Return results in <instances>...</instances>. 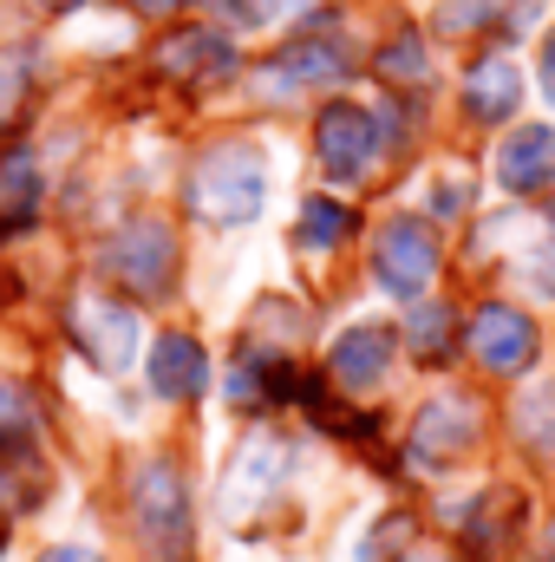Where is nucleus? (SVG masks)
<instances>
[{"mask_svg":"<svg viewBox=\"0 0 555 562\" xmlns=\"http://www.w3.org/2000/svg\"><path fill=\"white\" fill-rule=\"evenodd\" d=\"M144 13H177V7H190V0H138Z\"/></svg>","mask_w":555,"mask_h":562,"instance_id":"nucleus-30","label":"nucleus"},{"mask_svg":"<svg viewBox=\"0 0 555 562\" xmlns=\"http://www.w3.org/2000/svg\"><path fill=\"white\" fill-rule=\"evenodd\" d=\"M536 347H543V334H536V321H530L523 307L484 301V307L471 314V353H477L490 373H523V367L536 360Z\"/></svg>","mask_w":555,"mask_h":562,"instance_id":"nucleus-6","label":"nucleus"},{"mask_svg":"<svg viewBox=\"0 0 555 562\" xmlns=\"http://www.w3.org/2000/svg\"><path fill=\"white\" fill-rule=\"evenodd\" d=\"M229 26H269L275 20V0H209Z\"/></svg>","mask_w":555,"mask_h":562,"instance_id":"nucleus-25","label":"nucleus"},{"mask_svg":"<svg viewBox=\"0 0 555 562\" xmlns=\"http://www.w3.org/2000/svg\"><path fill=\"white\" fill-rule=\"evenodd\" d=\"M380 72H386V79H424V46H418L412 33H399V40L380 53Z\"/></svg>","mask_w":555,"mask_h":562,"instance_id":"nucleus-22","label":"nucleus"},{"mask_svg":"<svg viewBox=\"0 0 555 562\" xmlns=\"http://www.w3.org/2000/svg\"><path fill=\"white\" fill-rule=\"evenodd\" d=\"M99 269H105V281H118V288L138 294V301H163V294L177 288V229H170L163 216H132V223H118V229L105 236V249H99Z\"/></svg>","mask_w":555,"mask_h":562,"instance_id":"nucleus-3","label":"nucleus"},{"mask_svg":"<svg viewBox=\"0 0 555 562\" xmlns=\"http://www.w3.org/2000/svg\"><path fill=\"white\" fill-rule=\"evenodd\" d=\"M39 562H99V550H86V543H59V550H46Z\"/></svg>","mask_w":555,"mask_h":562,"instance_id":"nucleus-27","label":"nucleus"},{"mask_svg":"<svg viewBox=\"0 0 555 562\" xmlns=\"http://www.w3.org/2000/svg\"><path fill=\"white\" fill-rule=\"evenodd\" d=\"M269 190H275V170H269V150L262 144H216L196 157V177H190V203L203 223L216 229H242L269 210Z\"/></svg>","mask_w":555,"mask_h":562,"instance_id":"nucleus-1","label":"nucleus"},{"mask_svg":"<svg viewBox=\"0 0 555 562\" xmlns=\"http://www.w3.org/2000/svg\"><path fill=\"white\" fill-rule=\"evenodd\" d=\"M46 491H53V477H46V464H39V451H33V445H26V438L0 445V510L26 517V510H39V504H46Z\"/></svg>","mask_w":555,"mask_h":562,"instance_id":"nucleus-16","label":"nucleus"},{"mask_svg":"<svg viewBox=\"0 0 555 562\" xmlns=\"http://www.w3.org/2000/svg\"><path fill=\"white\" fill-rule=\"evenodd\" d=\"M132 530L144 562H190V491L170 458H150L132 477Z\"/></svg>","mask_w":555,"mask_h":562,"instance_id":"nucleus-2","label":"nucleus"},{"mask_svg":"<svg viewBox=\"0 0 555 562\" xmlns=\"http://www.w3.org/2000/svg\"><path fill=\"white\" fill-rule=\"evenodd\" d=\"M536 288H543V294H555V249H543V256H536Z\"/></svg>","mask_w":555,"mask_h":562,"instance_id":"nucleus-28","label":"nucleus"},{"mask_svg":"<svg viewBox=\"0 0 555 562\" xmlns=\"http://www.w3.org/2000/svg\"><path fill=\"white\" fill-rule=\"evenodd\" d=\"M543 92L555 99V33L543 40Z\"/></svg>","mask_w":555,"mask_h":562,"instance_id":"nucleus-29","label":"nucleus"},{"mask_svg":"<svg viewBox=\"0 0 555 562\" xmlns=\"http://www.w3.org/2000/svg\"><path fill=\"white\" fill-rule=\"evenodd\" d=\"M497 183L517 196H536L555 183V125H523L497 150Z\"/></svg>","mask_w":555,"mask_h":562,"instance_id":"nucleus-13","label":"nucleus"},{"mask_svg":"<svg viewBox=\"0 0 555 562\" xmlns=\"http://www.w3.org/2000/svg\"><path fill=\"white\" fill-rule=\"evenodd\" d=\"M144 380L157 400H196L209 386V360L190 334H157L150 353H144Z\"/></svg>","mask_w":555,"mask_h":562,"instance_id":"nucleus-12","label":"nucleus"},{"mask_svg":"<svg viewBox=\"0 0 555 562\" xmlns=\"http://www.w3.org/2000/svg\"><path fill=\"white\" fill-rule=\"evenodd\" d=\"M20 105V72L13 66H0V125H7V112Z\"/></svg>","mask_w":555,"mask_h":562,"instance_id":"nucleus-26","label":"nucleus"},{"mask_svg":"<svg viewBox=\"0 0 555 562\" xmlns=\"http://www.w3.org/2000/svg\"><path fill=\"white\" fill-rule=\"evenodd\" d=\"M46 7H72V0H46Z\"/></svg>","mask_w":555,"mask_h":562,"instance_id":"nucleus-31","label":"nucleus"},{"mask_svg":"<svg viewBox=\"0 0 555 562\" xmlns=\"http://www.w3.org/2000/svg\"><path fill=\"white\" fill-rule=\"evenodd\" d=\"M406 543H412V524H406V517H386V524L366 537V557L360 562H399L406 557Z\"/></svg>","mask_w":555,"mask_h":562,"instance_id":"nucleus-23","label":"nucleus"},{"mask_svg":"<svg viewBox=\"0 0 555 562\" xmlns=\"http://www.w3.org/2000/svg\"><path fill=\"white\" fill-rule=\"evenodd\" d=\"M517 425H523V438H530L543 458H555V386L530 393V400L517 406Z\"/></svg>","mask_w":555,"mask_h":562,"instance_id":"nucleus-20","label":"nucleus"},{"mask_svg":"<svg viewBox=\"0 0 555 562\" xmlns=\"http://www.w3.org/2000/svg\"><path fill=\"white\" fill-rule=\"evenodd\" d=\"M72 334H79V347L92 353V367H105V373H125L132 360H138V314L132 307H118V301H79L72 307Z\"/></svg>","mask_w":555,"mask_h":562,"instance_id":"nucleus-9","label":"nucleus"},{"mask_svg":"<svg viewBox=\"0 0 555 562\" xmlns=\"http://www.w3.org/2000/svg\"><path fill=\"white\" fill-rule=\"evenodd\" d=\"M431 210H438V216H464V210H471V183H464L457 170H444V177L431 183Z\"/></svg>","mask_w":555,"mask_h":562,"instance_id":"nucleus-24","label":"nucleus"},{"mask_svg":"<svg viewBox=\"0 0 555 562\" xmlns=\"http://www.w3.org/2000/svg\"><path fill=\"white\" fill-rule=\"evenodd\" d=\"M347 229H353L347 203H327V196H314V203L301 210V223H294V249H301V256H333V249L347 243Z\"/></svg>","mask_w":555,"mask_h":562,"instance_id":"nucleus-18","label":"nucleus"},{"mask_svg":"<svg viewBox=\"0 0 555 562\" xmlns=\"http://www.w3.org/2000/svg\"><path fill=\"white\" fill-rule=\"evenodd\" d=\"M39 196H46V177H39L33 150H7L0 157V229H33Z\"/></svg>","mask_w":555,"mask_h":562,"instance_id":"nucleus-17","label":"nucleus"},{"mask_svg":"<svg viewBox=\"0 0 555 562\" xmlns=\"http://www.w3.org/2000/svg\"><path fill=\"white\" fill-rule=\"evenodd\" d=\"M438 276V243L418 216H393L380 236H373V281L399 301H418Z\"/></svg>","mask_w":555,"mask_h":562,"instance_id":"nucleus-5","label":"nucleus"},{"mask_svg":"<svg viewBox=\"0 0 555 562\" xmlns=\"http://www.w3.org/2000/svg\"><path fill=\"white\" fill-rule=\"evenodd\" d=\"M340 72H347V59L333 46H287L275 59V79H287V86H333Z\"/></svg>","mask_w":555,"mask_h":562,"instance_id":"nucleus-19","label":"nucleus"},{"mask_svg":"<svg viewBox=\"0 0 555 562\" xmlns=\"http://www.w3.org/2000/svg\"><path fill=\"white\" fill-rule=\"evenodd\" d=\"M393 353H399V334H393L386 321H353V327L327 347V373H333V386H347V393H373V386L393 373Z\"/></svg>","mask_w":555,"mask_h":562,"instance_id":"nucleus-7","label":"nucleus"},{"mask_svg":"<svg viewBox=\"0 0 555 562\" xmlns=\"http://www.w3.org/2000/svg\"><path fill=\"white\" fill-rule=\"evenodd\" d=\"M380 150H386V125H380L373 105H353V99L320 105V119H314V157H320V170L333 183H360L380 164Z\"/></svg>","mask_w":555,"mask_h":562,"instance_id":"nucleus-4","label":"nucleus"},{"mask_svg":"<svg viewBox=\"0 0 555 562\" xmlns=\"http://www.w3.org/2000/svg\"><path fill=\"white\" fill-rule=\"evenodd\" d=\"M523 105V72L510 66V59H477L471 72H464V112L471 119H484V125H497V119H510Z\"/></svg>","mask_w":555,"mask_h":562,"instance_id":"nucleus-14","label":"nucleus"},{"mask_svg":"<svg viewBox=\"0 0 555 562\" xmlns=\"http://www.w3.org/2000/svg\"><path fill=\"white\" fill-rule=\"evenodd\" d=\"M0 419H7V393H0Z\"/></svg>","mask_w":555,"mask_h":562,"instance_id":"nucleus-32","label":"nucleus"},{"mask_svg":"<svg viewBox=\"0 0 555 562\" xmlns=\"http://www.w3.org/2000/svg\"><path fill=\"white\" fill-rule=\"evenodd\" d=\"M281 471H287L281 438H249V445L236 451L229 484H223V517H229V524H249V510L269 504V497L281 491Z\"/></svg>","mask_w":555,"mask_h":562,"instance_id":"nucleus-11","label":"nucleus"},{"mask_svg":"<svg viewBox=\"0 0 555 562\" xmlns=\"http://www.w3.org/2000/svg\"><path fill=\"white\" fill-rule=\"evenodd\" d=\"M157 72L177 79V86H216L236 72V46L229 33H209V26H177L157 40Z\"/></svg>","mask_w":555,"mask_h":562,"instance_id":"nucleus-8","label":"nucleus"},{"mask_svg":"<svg viewBox=\"0 0 555 562\" xmlns=\"http://www.w3.org/2000/svg\"><path fill=\"white\" fill-rule=\"evenodd\" d=\"M517 530H523V491L497 484V491H484V497L471 504V517H464V550L497 557V550H510Z\"/></svg>","mask_w":555,"mask_h":562,"instance_id":"nucleus-15","label":"nucleus"},{"mask_svg":"<svg viewBox=\"0 0 555 562\" xmlns=\"http://www.w3.org/2000/svg\"><path fill=\"white\" fill-rule=\"evenodd\" d=\"M406 334H412V353H418V360H438V353L451 347V314H444V307H418Z\"/></svg>","mask_w":555,"mask_h":562,"instance_id":"nucleus-21","label":"nucleus"},{"mask_svg":"<svg viewBox=\"0 0 555 562\" xmlns=\"http://www.w3.org/2000/svg\"><path fill=\"white\" fill-rule=\"evenodd\" d=\"M471 445H477V406H471V400L438 393V400L418 406V419H412V458L418 464H457Z\"/></svg>","mask_w":555,"mask_h":562,"instance_id":"nucleus-10","label":"nucleus"}]
</instances>
